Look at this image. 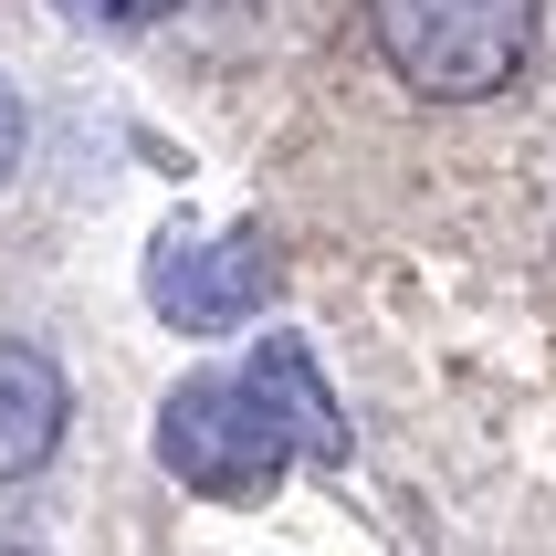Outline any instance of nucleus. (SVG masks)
Here are the masks:
<instances>
[{"instance_id": "nucleus-8", "label": "nucleus", "mask_w": 556, "mask_h": 556, "mask_svg": "<svg viewBox=\"0 0 556 556\" xmlns=\"http://www.w3.org/2000/svg\"><path fill=\"white\" fill-rule=\"evenodd\" d=\"M0 556H31V546H0Z\"/></svg>"}, {"instance_id": "nucleus-4", "label": "nucleus", "mask_w": 556, "mask_h": 556, "mask_svg": "<svg viewBox=\"0 0 556 556\" xmlns=\"http://www.w3.org/2000/svg\"><path fill=\"white\" fill-rule=\"evenodd\" d=\"M63 420H74L63 368L42 357V346L0 337V483H22V472L53 463V452H63Z\"/></svg>"}, {"instance_id": "nucleus-5", "label": "nucleus", "mask_w": 556, "mask_h": 556, "mask_svg": "<svg viewBox=\"0 0 556 556\" xmlns=\"http://www.w3.org/2000/svg\"><path fill=\"white\" fill-rule=\"evenodd\" d=\"M252 389L274 400V420L294 431V452H305V463H346V409H337V389H326V368H315L305 337H263Z\"/></svg>"}, {"instance_id": "nucleus-2", "label": "nucleus", "mask_w": 556, "mask_h": 556, "mask_svg": "<svg viewBox=\"0 0 556 556\" xmlns=\"http://www.w3.org/2000/svg\"><path fill=\"white\" fill-rule=\"evenodd\" d=\"M368 22L389 74L431 105H483L535 53V0H368Z\"/></svg>"}, {"instance_id": "nucleus-7", "label": "nucleus", "mask_w": 556, "mask_h": 556, "mask_svg": "<svg viewBox=\"0 0 556 556\" xmlns=\"http://www.w3.org/2000/svg\"><path fill=\"white\" fill-rule=\"evenodd\" d=\"M22 137H31V116H22V85L0 74V189H11V168H22Z\"/></svg>"}, {"instance_id": "nucleus-6", "label": "nucleus", "mask_w": 556, "mask_h": 556, "mask_svg": "<svg viewBox=\"0 0 556 556\" xmlns=\"http://www.w3.org/2000/svg\"><path fill=\"white\" fill-rule=\"evenodd\" d=\"M74 22H94V31H148V22H168L179 0H63Z\"/></svg>"}, {"instance_id": "nucleus-3", "label": "nucleus", "mask_w": 556, "mask_h": 556, "mask_svg": "<svg viewBox=\"0 0 556 556\" xmlns=\"http://www.w3.org/2000/svg\"><path fill=\"white\" fill-rule=\"evenodd\" d=\"M283 283V252L263 220H231V231H189L168 220L148 242V305L179 326V337H231L242 315H263V294Z\"/></svg>"}, {"instance_id": "nucleus-1", "label": "nucleus", "mask_w": 556, "mask_h": 556, "mask_svg": "<svg viewBox=\"0 0 556 556\" xmlns=\"http://www.w3.org/2000/svg\"><path fill=\"white\" fill-rule=\"evenodd\" d=\"M157 463L211 504H263L305 452L274 420V400L252 389V368H211V378H179L157 400Z\"/></svg>"}]
</instances>
